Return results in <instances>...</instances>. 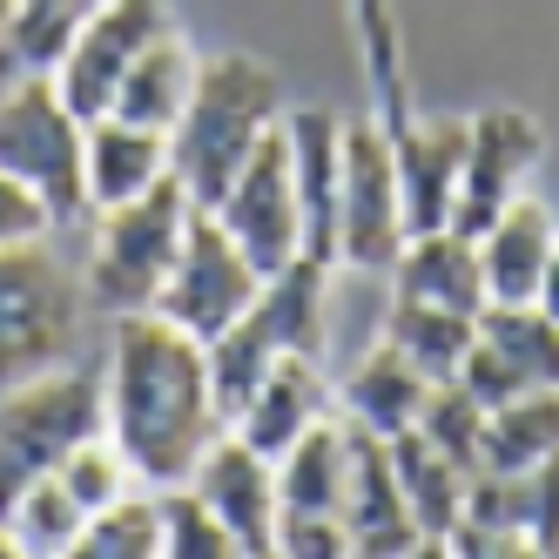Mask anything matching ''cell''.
Segmentation results:
<instances>
[{
	"label": "cell",
	"instance_id": "cell-1",
	"mask_svg": "<svg viewBox=\"0 0 559 559\" xmlns=\"http://www.w3.org/2000/svg\"><path fill=\"white\" fill-rule=\"evenodd\" d=\"M108 438L129 452L142 486H182L216 438L229 431L210 378V344L169 324L163 310H122L108 344Z\"/></svg>",
	"mask_w": 559,
	"mask_h": 559
},
{
	"label": "cell",
	"instance_id": "cell-2",
	"mask_svg": "<svg viewBox=\"0 0 559 559\" xmlns=\"http://www.w3.org/2000/svg\"><path fill=\"white\" fill-rule=\"evenodd\" d=\"M284 122V82L257 55H203V82L189 95V115L169 129V169L195 195V210H216V195L236 169Z\"/></svg>",
	"mask_w": 559,
	"mask_h": 559
},
{
	"label": "cell",
	"instance_id": "cell-3",
	"mask_svg": "<svg viewBox=\"0 0 559 559\" xmlns=\"http://www.w3.org/2000/svg\"><path fill=\"white\" fill-rule=\"evenodd\" d=\"M82 310L88 284L68 276L48 236L0 243V391L74 365L82 357Z\"/></svg>",
	"mask_w": 559,
	"mask_h": 559
},
{
	"label": "cell",
	"instance_id": "cell-4",
	"mask_svg": "<svg viewBox=\"0 0 559 559\" xmlns=\"http://www.w3.org/2000/svg\"><path fill=\"white\" fill-rule=\"evenodd\" d=\"M324 290H331V263L297 257L290 270L263 276L257 304L210 344V378H216V405L223 418L243 412V397L263 384V371L290 350H324Z\"/></svg>",
	"mask_w": 559,
	"mask_h": 559
},
{
	"label": "cell",
	"instance_id": "cell-5",
	"mask_svg": "<svg viewBox=\"0 0 559 559\" xmlns=\"http://www.w3.org/2000/svg\"><path fill=\"white\" fill-rule=\"evenodd\" d=\"M195 216V195L163 176L148 195L135 203H115V210H95V243H88V304L102 310H155L169 270H176V250H182V229Z\"/></svg>",
	"mask_w": 559,
	"mask_h": 559
},
{
	"label": "cell",
	"instance_id": "cell-6",
	"mask_svg": "<svg viewBox=\"0 0 559 559\" xmlns=\"http://www.w3.org/2000/svg\"><path fill=\"white\" fill-rule=\"evenodd\" d=\"M95 431H108V397L102 378H88L82 365H61L48 378L0 391V519L27 486L55 478L68 452Z\"/></svg>",
	"mask_w": 559,
	"mask_h": 559
},
{
	"label": "cell",
	"instance_id": "cell-7",
	"mask_svg": "<svg viewBox=\"0 0 559 559\" xmlns=\"http://www.w3.org/2000/svg\"><path fill=\"white\" fill-rule=\"evenodd\" d=\"M88 122L68 108V95L55 88V74H21L0 95V169H14L41 203L55 210V223L88 216Z\"/></svg>",
	"mask_w": 559,
	"mask_h": 559
},
{
	"label": "cell",
	"instance_id": "cell-8",
	"mask_svg": "<svg viewBox=\"0 0 559 559\" xmlns=\"http://www.w3.org/2000/svg\"><path fill=\"white\" fill-rule=\"evenodd\" d=\"M397 148L378 122H344V195H337V263L357 276H391L405 250Z\"/></svg>",
	"mask_w": 559,
	"mask_h": 559
},
{
	"label": "cell",
	"instance_id": "cell-9",
	"mask_svg": "<svg viewBox=\"0 0 559 559\" xmlns=\"http://www.w3.org/2000/svg\"><path fill=\"white\" fill-rule=\"evenodd\" d=\"M263 290V270L236 250V236L216 223V210H195L189 229H182V250H176V270L163 297H155V310L169 317V324H182L189 337L216 344L236 317H243Z\"/></svg>",
	"mask_w": 559,
	"mask_h": 559
},
{
	"label": "cell",
	"instance_id": "cell-10",
	"mask_svg": "<svg viewBox=\"0 0 559 559\" xmlns=\"http://www.w3.org/2000/svg\"><path fill=\"white\" fill-rule=\"evenodd\" d=\"M216 223L236 236V250H243L263 276L290 270L304 257V203H297V176H290V135L276 122V135L250 155L236 182L216 195Z\"/></svg>",
	"mask_w": 559,
	"mask_h": 559
},
{
	"label": "cell",
	"instance_id": "cell-11",
	"mask_svg": "<svg viewBox=\"0 0 559 559\" xmlns=\"http://www.w3.org/2000/svg\"><path fill=\"white\" fill-rule=\"evenodd\" d=\"M163 27H176L169 0H102V8L74 27L68 55L55 61V88L68 95V108L82 115V122L108 115V102H115V88H122L129 61H135Z\"/></svg>",
	"mask_w": 559,
	"mask_h": 559
},
{
	"label": "cell",
	"instance_id": "cell-12",
	"mask_svg": "<svg viewBox=\"0 0 559 559\" xmlns=\"http://www.w3.org/2000/svg\"><path fill=\"white\" fill-rule=\"evenodd\" d=\"M546 155V135L526 108H478L465 122V189H459V229L478 236L499 223L519 195H526L533 169Z\"/></svg>",
	"mask_w": 559,
	"mask_h": 559
},
{
	"label": "cell",
	"instance_id": "cell-13",
	"mask_svg": "<svg viewBox=\"0 0 559 559\" xmlns=\"http://www.w3.org/2000/svg\"><path fill=\"white\" fill-rule=\"evenodd\" d=\"M189 486L210 499V512L236 533L243 552H276V519H284V499H276V459H263L236 431H223L216 445L195 459Z\"/></svg>",
	"mask_w": 559,
	"mask_h": 559
},
{
	"label": "cell",
	"instance_id": "cell-14",
	"mask_svg": "<svg viewBox=\"0 0 559 559\" xmlns=\"http://www.w3.org/2000/svg\"><path fill=\"white\" fill-rule=\"evenodd\" d=\"M290 176L304 203V257L337 270V195H344V115L337 108H290Z\"/></svg>",
	"mask_w": 559,
	"mask_h": 559
},
{
	"label": "cell",
	"instance_id": "cell-15",
	"mask_svg": "<svg viewBox=\"0 0 559 559\" xmlns=\"http://www.w3.org/2000/svg\"><path fill=\"white\" fill-rule=\"evenodd\" d=\"M344 526H350V552H425V533L405 506V486H397V472H391V445L365 425H350Z\"/></svg>",
	"mask_w": 559,
	"mask_h": 559
},
{
	"label": "cell",
	"instance_id": "cell-16",
	"mask_svg": "<svg viewBox=\"0 0 559 559\" xmlns=\"http://www.w3.org/2000/svg\"><path fill=\"white\" fill-rule=\"evenodd\" d=\"M397 148V195H405V229H445L459 223V189H465V122L438 115L391 135Z\"/></svg>",
	"mask_w": 559,
	"mask_h": 559
},
{
	"label": "cell",
	"instance_id": "cell-17",
	"mask_svg": "<svg viewBox=\"0 0 559 559\" xmlns=\"http://www.w3.org/2000/svg\"><path fill=\"white\" fill-rule=\"evenodd\" d=\"M317 418H331V384H324L310 350H290L263 371V384L243 397V412L229 418V431L243 445H257L263 459H284Z\"/></svg>",
	"mask_w": 559,
	"mask_h": 559
},
{
	"label": "cell",
	"instance_id": "cell-18",
	"mask_svg": "<svg viewBox=\"0 0 559 559\" xmlns=\"http://www.w3.org/2000/svg\"><path fill=\"white\" fill-rule=\"evenodd\" d=\"M195 82H203V55H195V41H189L182 27H163L129 61V74H122V88H115L108 115H122V122H135V129H163L169 135L182 115H189Z\"/></svg>",
	"mask_w": 559,
	"mask_h": 559
},
{
	"label": "cell",
	"instance_id": "cell-19",
	"mask_svg": "<svg viewBox=\"0 0 559 559\" xmlns=\"http://www.w3.org/2000/svg\"><path fill=\"white\" fill-rule=\"evenodd\" d=\"M82 169H88V216L115 210V203H135L148 195L169 169V135L163 129H135L122 115H95L88 122V148H82Z\"/></svg>",
	"mask_w": 559,
	"mask_h": 559
},
{
	"label": "cell",
	"instance_id": "cell-20",
	"mask_svg": "<svg viewBox=\"0 0 559 559\" xmlns=\"http://www.w3.org/2000/svg\"><path fill=\"white\" fill-rule=\"evenodd\" d=\"M397 297L418 304H445V310H486V270H478V236H465L459 223L445 229H418L405 236V250L391 263Z\"/></svg>",
	"mask_w": 559,
	"mask_h": 559
},
{
	"label": "cell",
	"instance_id": "cell-21",
	"mask_svg": "<svg viewBox=\"0 0 559 559\" xmlns=\"http://www.w3.org/2000/svg\"><path fill=\"white\" fill-rule=\"evenodd\" d=\"M559 243V223L546 203L519 195V203L478 229V270H486V304H533L539 297V276H546V257Z\"/></svg>",
	"mask_w": 559,
	"mask_h": 559
},
{
	"label": "cell",
	"instance_id": "cell-22",
	"mask_svg": "<svg viewBox=\"0 0 559 559\" xmlns=\"http://www.w3.org/2000/svg\"><path fill=\"white\" fill-rule=\"evenodd\" d=\"M384 445H391V472H397V486H405V506H412V519H418L425 546L445 552L452 526L465 519V478H472V472H465L452 452H438L418 425L397 431V438H384Z\"/></svg>",
	"mask_w": 559,
	"mask_h": 559
},
{
	"label": "cell",
	"instance_id": "cell-23",
	"mask_svg": "<svg viewBox=\"0 0 559 559\" xmlns=\"http://www.w3.org/2000/svg\"><path fill=\"white\" fill-rule=\"evenodd\" d=\"M425 397H431V378L397 344L378 337L365 357H357V371L344 384V412H350V425H365L378 438H397V431H412L425 418Z\"/></svg>",
	"mask_w": 559,
	"mask_h": 559
},
{
	"label": "cell",
	"instance_id": "cell-24",
	"mask_svg": "<svg viewBox=\"0 0 559 559\" xmlns=\"http://www.w3.org/2000/svg\"><path fill=\"white\" fill-rule=\"evenodd\" d=\"M344 486H350V418L331 412L276 459V499H284V512H337L344 519Z\"/></svg>",
	"mask_w": 559,
	"mask_h": 559
},
{
	"label": "cell",
	"instance_id": "cell-25",
	"mask_svg": "<svg viewBox=\"0 0 559 559\" xmlns=\"http://www.w3.org/2000/svg\"><path fill=\"white\" fill-rule=\"evenodd\" d=\"M546 459H559V391L526 384L519 397H506V405L486 418V452H478V465L526 478Z\"/></svg>",
	"mask_w": 559,
	"mask_h": 559
},
{
	"label": "cell",
	"instance_id": "cell-26",
	"mask_svg": "<svg viewBox=\"0 0 559 559\" xmlns=\"http://www.w3.org/2000/svg\"><path fill=\"white\" fill-rule=\"evenodd\" d=\"M384 344L405 350L431 384H445V378H459V365H465L472 344H478V317L472 310H445V304L397 297L391 317H384Z\"/></svg>",
	"mask_w": 559,
	"mask_h": 559
},
{
	"label": "cell",
	"instance_id": "cell-27",
	"mask_svg": "<svg viewBox=\"0 0 559 559\" xmlns=\"http://www.w3.org/2000/svg\"><path fill=\"white\" fill-rule=\"evenodd\" d=\"M95 8H102V0H8L0 41H8L21 74H55V61L74 41V27H82Z\"/></svg>",
	"mask_w": 559,
	"mask_h": 559
},
{
	"label": "cell",
	"instance_id": "cell-28",
	"mask_svg": "<svg viewBox=\"0 0 559 559\" xmlns=\"http://www.w3.org/2000/svg\"><path fill=\"white\" fill-rule=\"evenodd\" d=\"M82 526H88V512H82V499H74L61 478H41V486H27L8 506V533H14L21 559H74Z\"/></svg>",
	"mask_w": 559,
	"mask_h": 559
},
{
	"label": "cell",
	"instance_id": "cell-29",
	"mask_svg": "<svg viewBox=\"0 0 559 559\" xmlns=\"http://www.w3.org/2000/svg\"><path fill=\"white\" fill-rule=\"evenodd\" d=\"M74 559H163V492L135 486L129 499L88 512Z\"/></svg>",
	"mask_w": 559,
	"mask_h": 559
},
{
	"label": "cell",
	"instance_id": "cell-30",
	"mask_svg": "<svg viewBox=\"0 0 559 559\" xmlns=\"http://www.w3.org/2000/svg\"><path fill=\"white\" fill-rule=\"evenodd\" d=\"M478 331H486L526 384L559 391V317H546L539 304H486L478 310Z\"/></svg>",
	"mask_w": 559,
	"mask_h": 559
},
{
	"label": "cell",
	"instance_id": "cell-31",
	"mask_svg": "<svg viewBox=\"0 0 559 559\" xmlns=\"http://www.w3.org/2000/svg\"><path fill=\"white\" fill-rule=\"evenodd\" d=\"M236 533L210 512V499L189 486H163V559H236Z\"/></svg>",
	"mask_w": 559,
	"mask_h": 559
},
{
	"label": "cell",
	"instance_id": "cell-32",
	"mask_svg": "<svg viewBox=\"0 0 559 559\" xmlns=\"http://www.w3.org/2000/svg\"><path fill=\"white\" fill-rule=\"evenodd\" d=\"M486 405L459 384V378H445V384H431V397H425V418H418V431L431 438L438 452H452L465 472H478V452H486Z\"/></svg>",
	"mask_w": 559,
	"mask_h": 559
},
{
	"label": "cell",
	"instance_id": "cell-33",
	"mask_svg": "<svg viewBox=\"0 0 559 559\" xmlns=\"http://www.w3.org/2000/svg\"><path fill=\"white\" fill-rule=\"evenodd\" d=\"M61 486L82 499V512H102V506H115V499H129L142 478H135V465H129V452L115 445L108 431H95V438H82V445L68 452V465L55 472Z\"/></svg>",
	"mask_w": 559,
	"mask_h": 559
},
{
	"label": "cell",
	"instance_id": "cell-34",
	"mask_svg": "<svg viewBox=\"0 0 559 559\" xmlns=\"http://www.w3.org/2000/svg\"><path fill=\"white\" fill-rule=\"evenodd\" d=\"M276 552L284 559H344L350 552V526L337 512H284L276 519Z\"/></svg>",
	"mask_w": 559,
	"mask_h": 559
},
{
	"label": "cell",
	"instance_id": "cell-35",
	"mask_svg": "<svg viewBox=\"0 0 559 559\" xmlns=\"http://www.w3.org/2000/svg\"><path fill=\"white\" fill-rule=\"evenodd\" d=\"M459 384L478 397V405H486V412H499L506 405V397H519V391H526V378H519V365H512V357L486 337V331H478V344H472V357H465V365H459Z\"/></svg>",
	"mask_w": 559,
	"mask_h": 559
},
{
	"label": "cell",
	"instance_id": "cell-36",
	"mask_svg": "<svg viewBox=\"0 0 559 559\" xmlns=\"http://www.w3.org/2000/svg\"><path fill=\"white\" fill-rule=\"evenodd\" d=\"M55 229V210L34 195L14 169H0V243H34Z\"/></svg>",
	"mask_w": 559,
	"mask_h": 559
},
{
	"label": "cell",
	"instance_id": "cell-37",
	"mask_svg": "<svg viewBox=\"0 0 559 559\" xmlns=\"http://www.w3.org/2000/svg\"><path fill=\"white\" fill-rule=\"evenodd\" d=\"M533 486V552H559V459L526 472Z\"/></svg>",
	"mask_w": 559,
	"mask_h": 559
},
{
	"label": "cell",
	"instance_id": "cell-38",
	"mask_svg": "<svg viewBox=\"0 0 559 559\" xmlns=\"http://www.w3.org/2000/svg\"><path fill=\"white\" fill-rule=\"evenodd\" d=\"M546 317H559V243H552V257H546V276H539V297H533Z\"/></svg>",
	"mask_w": 559,
	"mask_h": 559
},
{
	"label": "cell",
	"instance_id": "cell-39",
	"mask_svg": "<svg viewBox=\"0 0 559 559\" xmlns=\"http://www.w3.org/2000/svg\"><path fill=\"white\" fill-rule=\"evenodd\" d=\"M0 559H21V546H14V533H8V519H0Z\"/></svg>",
	"mask_w": 559,
	"mask_h": 559
}]
</instances>
